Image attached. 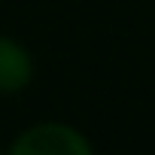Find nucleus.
Here are the masks:
<instances>
[{
	"label": "nucleus",
	"instance_id": "nucleus-1",
	"mask_svg": "<svg viewBox=\"0 0 155 155\" xmlns=\"http://www.w3.org/2000/svg\"><path fill=\"white\" fill-rule=\"evenodd\" d=\"M3 155H97L94 143L67 122H37L25 128Z\"/></svg>",
	"mask_w": 155,
	"mask_h": 155
},
{
	"label": "nucleus",
	"instance_id": "nucleus-2",
	"mask_svg": "<svg viewBox=\"0 0 155 155\" xmlns=\"http://www.w3.org/2000/svg\"><path fill=\"white\" fill-rule=\"evenodd\" d=\"M34 79V58L25 43L0 34V94H18Z\"/></svg>",
	"mask_w": 155,
	"mask_h": 155
},
{
	"label": "nucleus",
	"instance_id": "nucleus-3",
	"mask_svg": "<svg viewBox=\"0 0 155 155\" xmlns=\"http://www.w3.org/2000/svg\"><path fill=\"white\" fill-rule=\"evenodd\" d=\"M0 155H3V149H0Z\"/></svg>",
	"mask_w": 155,
	"mask_h": 155
}]
</instances>
